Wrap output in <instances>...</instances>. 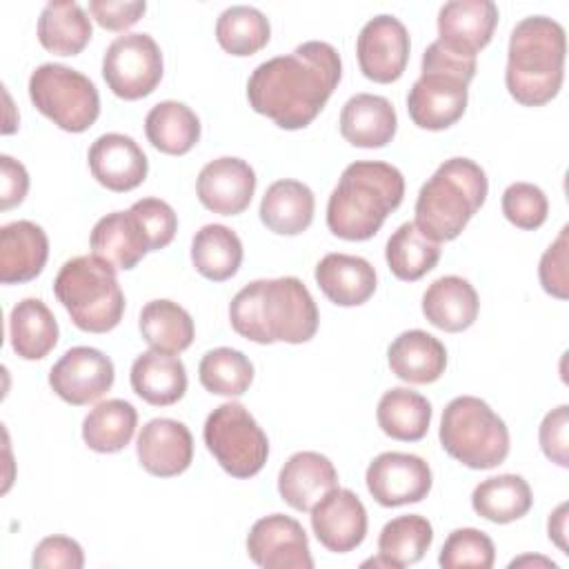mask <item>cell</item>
Segmentation results:
<instances>
[{
	"mask_svg": "<svg viewBox=\"0 0 569 569\" xmlns=\"http://www.w3.org/2000/svg\"><path fill=\"white\" fill-rule=\"evenodd\" d=\"M249 558L264 569H311L313 558L302 525L284 513H271L253 522L247 536Z\"/></svg>",
	"mask_w": 569,
	"mask_h": 569,
	"instance_id": "9a60e30c",
	"label": "cell"
},
{
	"mask_svg": "<svg viewBox=\"0 0 569 569\" xmlns=\"http://www.w3.org/2000/svg\"><path fill=\"white\" fill-rule=\"evenodd\" d=\"M502 213L513 227L533 231L545 224L549 213V200L538 184L511 182L502 191Z\"/></svg>",
	"mask_w": 569,
	"mask_h": 569,
	"instance_id": "7bdbcfd3",
	"label": "cell"
},
{
	"mask_svg": "<svg viewBox=\"0 0 569 569\" xmlns=\"http://www.w3.org/2000/svg\"><path fill=\"white\" fill-rule=\"evenodd\" d=\"M49 258V238L31 220H13L0 229V282H29L44 269Z\"/></svg>",
	"mask_w": 569,
	"mask_h": 569,
	"instance_id": "44dd1931",
	"label": "cell"
},
{
	"mask_svg": "<svg viewBox=\"0 0 569 569\" xmlns=\"http://www.w3.org/2000/svg\"><path fill=\"white\" fill-rule=\"evenodd\" d=\"M549 540L560 547V551L567 553V502H560L556 511L549 516Z\"/></svg>",
	"mask_w": 569,
	"mask_h": 569,
	"instance_id": "f907efd6",
	"label": "cell"
},
{
	"mask_svg": "<svg viewBox=\"0 0 569 569\" xmlns=\"http://www.w3.org/2000/svg\"><path fill=\"white\" fill-rule=\"evenodd\" d=\"M378 427L393 440L418 442L431 425V402L407 387H393L382 393L376 409Z\"/></svg>",
	"mask_w": 569,
	"mask_h": 569,
	"instance_id": "1f68e13d",
	"label": "cell"
},
{
	"mask_svg": "<svg viewBox=\"0 0 569 569\" xmlns=\"http://www.w3.org/2000/svg\"><path fill=\"white\" fill-rule=\"evenodd\" d=\"M496 562V547L493 540L473 527L453 529L438 556V565L442 569H460V567H473V569H491Z\"/></svg>",
	"mask_w": 569,
	"mask_h": 569,
	"instance_id": "b9f144b4",
	"label": "cell"
},
{
	"mask_svg": "<svg viewBox=\"0 0 569 569\" xmlns=\"http://www.w3.org/2000/svg\"><path fill=\"white\" fill-rule=\"evenodd\" d=\"M567 231L569 227L565 224L558 233V238L547 247V251L540 258L538 264V278L542 289L558 298V300H567L569 296V276H567Z\"/></svg>",
	"mask_w": 569,
	"mask_h": 569,
	"instance_id": "f6af8a7d",
	"label": "cell"
},
{
	"mask_svg": "<svg viewBox=\"0 0 569 569\" xmlns=\"http://www.w3.org/2000/svg\"><path fill=\"white\" fill-rule=\"evenodd\" d=\"M53 293L80 331L107 333L122 320L124 293L116 269L98 256L67 260L53 280Z\"/></svg>",
	"mask_w": 569,
	"mask_h": 569,
	"instance_id": "52a82bcc",
	"label": "cell"
},
{
	"mask_svg": "<svg viewBox=\"0 0 569 569\" xmlns=\"http://www.w3.org/2000/svg\"><path fill=\"white\" fill-rule=\"evenodd\" d=\"M136 456L142 469L151 476H180L193 460L191 431L180 420L153 418L138 433Z\"/></svg>",
	"mask_w": 569,
	"mask_h": 569,
	"instance_id": "d6986e66",
	"label": "cell"
},
{
	"mask_svg": "<svg viewBox=\"0 0 569 569\" xmlns=\"http://www.w3.org/2000/svg\"><path fill=\"white\" fill-rule=\"evenodd\" d=\"M147 11V2L142 0H129V2H116V0H91L89 13L91 18L109 31H124L133 27Z\"/></svg>",
	"mask_w": 569,
	"mask_h": 569,
	"instance_id": "c3c4849f",
	"label": "cell"
},
{
	"mask_svg": "<svg viewBox=\"0 0 569 569\" xmlns=\"http://www.w3.org/2000/svg\"><path fill=\"white\" fill-rule=\"evenodd\" d=\"M367 489L382 507H402L427 498L433 485L429 465L405 451H385L376 456L365 473Z\"/></svg>",
	"mask_w": 569,
	"mask_h": 569,
	"instance_id": "4fadbf2b",
	"label": "cell"
},
{
	"mask_svg": "<svg viewBox=\"0 0 569 569\" xmlns=\"http://www.w3.org/2000/svg\"><path fill=\"white\" fill-rule=\"evenodd\" d=\"M567 36L558 20L547 16L522 18L509 36L505 84L525 107L553 100L565 80Z\"/></svg>",
	"mask_w": 569,
	"mask_h": 569,
	"instance_id": "277c9868",
	"label": "cell"
},
{
	"mask_svg": "<svg viewBox=\"0 0 569 569\" xmlns=\"http://www.w3.org/2000/svg\"><path fill=\"white\" fill-rule=\"evenodd\" d=\"M162 51L149 33L118 36L102 56V78L122 100H140L160 84Z\"/></svg>",
	"mask_w": 569,
	"mask_h": 569,
	"instance_id": "8fae6325",
	"label": "cell"
},
{
	"mask_svg": "<svg viewBox=\"0 0 569 569\" xmlns=\"http://www.w3.org/2000/svg\"><path fill=\"white\" fill-rule=\"evenodd\" d=\"M31 565L36 569H82L84 551L73 538L47 536L36 545Z\"/></svg>",
	"mask_w": 569,
	"mask_h": 569,
	"instance_id": "bcb514c9",
	"label": "cell"
},
{
	"mask_svg": "<svg viewBox=\"0 0 569 569\" xmlns=\"http://www.w3.org/2000/svg\"><path fill=\"white\" fill-rule=\"evenodd\" d=\"M202 438L216 462L233 478L256 476L269 456L267 433L240 402L216 407L204 420Z\"/></svg>",
	"mask_w": 569,
	"mask_h": 569,
	"instance_id": "30bf717a",
	"label": "cell"
},
{
	"mask_svg": "<svg viewBox=\"0 0 569 569\" xmlns=\"http://www.w3.org/2000/svg\"><path fill=\"white\" fill-rule=\"evenodd\" d=\"M256 191V171L236 156H222L207 162L196 180V193L202 207L220 216L242 213Z\"/></svg>",
	"mask_w": 569,
	"mask_h": 569,
	"instance_id": "e0dca14e",
	"label": "cell"
},
{
	"mask_svg": "<svg viewBox=\"0 0 569 569\" xmlns=\"http://www.w3.org/2000/svg\"><path fill=\"white\" fill-rule=\"evenodd\" d=\"M385 258L398 280L413 282L427 276L440 260V242L427 238L416 222H402L387 240Z\"/></svg>",
	"mask_w": 569,
	"mask_h": 569,
	"instance_id": "74e56055",
	"label": "cell"
},
{
	"mask_svg": "<svg viewBox=\"0 0 569 569\" xmlns=\"http://www.w3.org/2000/svg\"><path fill=\"white\" fill-rule=\"evenodd\" d=\"M58 322L40 298H22L9 313L11 349L24 360H42L58 345Z\"/></svg>",
	"mask_w": 569,
	"mask_h": 569,
	"instance_id": "f546056e",
	"label": "cell"
},
{
	"mask_svg": "<svg viewBox=\"0 0 569 569\" xmlns=\"http://www.w3.org/2000/svg\"><path fill=\"white\" fill-rule=\"evenodd\" d=\"M489 191L485 169L471 158H449L420 187L416 227L433 242H449L462 233Z\"/></svg>",
	"mask_w": 569,
	"mask_h": 569,
	"instance_id": "5b68a950",
	"label": "cell"
},
{
	"mask_svg": "<svg viewBox=\"0 0 569 569\" xmlns=\"http://www.w3.org/2000/svg\"><path fill=\"white\" fill-rule=\"evenodd\" d=\"M229 320L233 331L251 342L302 345L316 336L320 313L305 282L282 276L244 284L231 298Z\"/></svg>",
	"mask_w": 569,
	"mask_h": 569,
	"instance_id": "7a4b0ae2",
	"label": "cell"
},
{
	"mask_svg": "<svg viewBox=\"0 0 569 569\" xmlns=\"http://www.w3.org/2000/svg\"><path fill=\"white\" fill-rule=\"evenodd\" d=\"M400 169L380 160H358L345 167L327 202V227L342 240L373 238L387 216L402 204Z\"/></svg>",
	"mask_w": 569,
	"mask_h": 569,
	"instance_id": "3957f363",
	"label": "cell"
},
{
	"mask_svg": "<svg viewBox=\"0 0 569 569\" xmlns=\"http://www.w3.org/2000/svg\"><path fill=\"white\" fill-rule=\"evenodd\" d=\"M191 262L207 280H229L242 264V242L224 224H204L191 240Z\"/></svg>",
	"mask_w": 569,
	"mask_h": 569,
	"instance_id": "8d00e7d4",
	"label": "cell"
},
{
	"mask_svg": "<svg viewBox=\"0 0 569 569\" xmlns=\"http://www.w3.org/2000/svg\"><path fill=\"white\" fill-rule=\"evenodd\" d=\"M533 505L531 487L522 476L500 473L476 485L471 493L473 511L496 525L520 520Z\"/></svg>",
	"mask_w": 569,
	"mask_h": 569,
	"instance_id": "d6a6232c",
	"label": "cell"
},
{
	"mask_svg": "<svg viewBox=\"0 0 569 569\" xmlns=\"http://www.w3.org/2000/svg\"><path fill=\"white\" fill-rule=\"evenodd\" d=\"M138 327L144 342L153 351H162L171 356L189 349L196 336V327L189 311L167 298L147 302L140 311Z\"/></svg>",
	"mask_w": 569,
	"mask_h": 569,
	"instance_id": "e575fe53",
	"label": "cell"
},
{
	"mask_svg": "<svg viewBox=\"0 0 569 569\" xmlns=\"http://www.w3.org/2000/svg\"><path fill=\"white\" fill-rule=\"evenodd\" d=\"M342 76L340 53L322 40H307L287 56L260 62L247 80V100L280 129H305L325 109Z\"/></svg>",
	"mask_w": 569,
	"mask_h": 569,
	"instance_id": "6da1fadb",
	"label": "cell"
},
{
	"mask_svg": "<svg viewBox=\"0 0 569 569\" xmlns=\"http://www.w3.org/2000/svg\"><path fill=\"white\" fill-rule=\"evenodd\" d=\"M311 529L325 549L353 551L367 536V509L351 489L336 487L311 507Z\"/></svg>",
	"mask_w": 569,
	"mask_h": 569,
	"instance_id": "2e32d148",
	"label": "cell"
},
{
	"mask_svg": "<svg viewBox=\"0 0 569 569\" xmlns=\"http://www.w3.org/2000/svg\"><path fill=\"white\" fill-rule=\"evenodd\" d=\"M89 244L93 256L122 271L133 269L149 253L144 231L129 209L102 216L91 229Z\"/></svg>",
	"mask_w": 569,
	"mask_h": 569,
	"instance_id": "484cf974",
	"label": "cell"
},
{
	"mask_svg": "<svg viewBox=\"0 0 569 569\" xmlns=\"http://www.w3.org/2000/svg\"><path fill=\"white\" fill-rule=\"evenodd\" d=\"M476 76V58L458 56L433 40L420 62V78L407 93V111L416 127L442 131L456 124L469 100V82Z\"/></svg>",
	"mask_w": 569,
	"mask_h": 569,
	"instance_id": "8992f818",
	"label": "cell"
},
{
	"mask_svg": "<svg viewBox=\"0 0 569 569\" xmlns=\"http://www.w3.org/2000/svg\"><path fill=\"white\" fill-rule=\"evenodd\" d=\"M398 129V116L393 104L385 96L356 93L340 111L342 138L362 149H378L393 140Z\"/></svg>",
	"mask_w": 569,
	"mask_h": 569,
	"instance_id": "603a6c76",
	"label": "cell"
},
{
	"mask_svg": "<svg viewBox=\"0 0 569 569\" xmlns=\"http://www.w3.org/2000/svg\"><path fill=\"white\" fill-rule=\"evenodd\" d=\"M525 565H540V567H551V569L558 567L553 560L542 558V556H520V558H516V560L509 562L511 569H513V567H525Z\"/></svg>",
	"mask_w": 569,
	"mask_h": 569,
	"instance_id": "816d5d0a",
	"label": "cell"
},
{
	"mask_svg": "<svg viewBox=\"0 0 569 569\" xmlns=\"http://www.w3.org/2000/svg\"><path fill=\"white\" fill-rule=\"evenodd\" d=\"M409 31L389 13H380L365 22L356 40L358 67L365 78L389 84L396 82L409 62Z\"/></svg>",
	"mask_w": 569,
	"mask_h": 569,
	"instance_id": "7c38bea8",
	"label": "cell"
},
{
	"mask_svg": "<svg viewBox=\"0 0 569 569\" xmlns=\"http://www.w3.org/2000/svg\"><path fill=\"white\" fill-rule=\"evenodd\" d=\"M198 378L209 393L236 398L249 391L253 382V365L238 349L216 347L202 356Z\"/></svg>",
	"mask_w": 569,
	"mask_h": 569,
	"instance_id": "60d3db41",
	"label": "cell"
},
{
	"mask_svg": "<svg viewBox=\"0 0 569 569\" xmlns=\"http://www.w3.org/2000/svg\"><path fill=\"white\" fill-rule=\"evenodd\" d=\"M567 429H569V407L567 405L551 409L542 418L540 429H538V440H540L542 453L558 467H569Z\"/></svg>",
	"mask_w": 569,
	"mask_h": 569,
	"instance_id": "7dc6e473",
	"label": "cell"
},
{
	"mask_svg": "<svg viewBox=\"0 0 569 569\" xmlns=\"http://www.w3.org/2000/svg\"><path fill=\"white\" fill-rule=\"evenodd\" d=\"M271 38L269 18L249 4L227 7L216 20V40L231 56H253Z\"/></svg>",
	"mask_w": 569,
	"mask_h": 569,
	"instance_id": "ab89813d",
	"label": "cell"
},
{
	"mask_svg": "<svg viewBox=\"0 0 569 569\" xmlns=\"http://www.w3.org/2000/svg\"><path fill=\"white\" fill-rule=\"evenodd\" d=\"M131 389L153 407L176 405L187 391V369L180 358L162 351H144L131 365Z\"/></svg>",
	"mask_w": 569,
	"mask_h": 569,
	"instance_id": "f1b7e54d",
	"label": "cell"
},
{
	"mask_svg": "<svg viewBox=\"0 0 569 569\" xmlns=\"http://www.w3.org/2000/svg\"><path fill=\"white\" fill-rule=\"evenodd\" d=\"M442 449L469 469H493L509 456L505 420L476 396L453 398L440 420Z\"/></svg>",
	"mask_w": 569,
	"mask_h": 569,
	"instance_id": "ba28073f",
	"label": "cell"
},
{
	"mask_svg": "<svg viewBox=\"0 0 569 569\" xmlns=\"http://www.w3.org/2000/svg\"><path fill=\"white\" fill-rule=\"evenodd\" d=\"M0 180H2V196L0 207L7 211L16 204H20L29 191V173L22 162L13 160L11 156H0Z\"/></svg>",
	"mask_w": 569,
	"mask_h": 569,
	"instance_id": "681fc988",
	"label": "cell"
},
{
	"mask_svg": "<svg viewBox=\"0 0 569 569\" xmlns=\"http://www.w3.org/2000/svg\"><path fill=\"white\" fill-rule=\"evenodd\" d=\"M116 371L109 356L93 347H71L49 371V387L73 407L100 400L113 385Z\"/></svg>",
	"mask_w": 569,
	"mask_h": 569,
	"instance_id": "5bb4252c",
	"label": "cell"
},
{
	"mask_svg": "<svg viewBox=\"0 0 569 569\" xmlns=\"http://www.w3.org/2000/svg\"><path fill=\"white\" fill-rule=\"evenodd\" d=\"M138 411L122 398L98 402L82 420V440L91 451L116 453L124 449L136 431Z\"/></svg>",
	"mask_w": 569,
	"mask_h": 569,
	"instance_id": "d590c367",
	"label": "cell"
},
{
	"mask_svg": "<svg viewBox=\"0 0 569 569\" xmlns=\"http://www.w3.org/2000/svg\"><path fill=\"white\" fill-rule=\"evenodd\" d=\"M320 291L338 307L365 305L378 284L376 269L369 260L351 253H327L316 264Z\"/></svg>",
	"mask_w": 569,
	"mask_h": 569,
	"instance_id": "cb8c5ba5",
	"label": "cell"
},
{
	"mask_svg": "<svg viewBox=\"0 0 569 569\" xmlns=\"http://www.w3.org/2000/svg\"><path fill=\"white\" fill-rule=\"evenodd\" d=\"M129 211L142 227L144 238L149 242V251H160L173 240L178 231V216L169 202L160 198H142L136 200L129 207Z\"/></svg>",
	"mask_w": 569,
	"mask_h": 569,
	"instance_id": "ee69618b",
	"label": "cell"
},
{
	"mask_svg": "<svg viewBox=\"0 0 569 569\" xmlns=\"http://www.w3.org/2000/svg\"><path fill=\"white\" fill-rule=\"evenodd\" d=\"M387 362L393 376L411 385L436 382L447 369V349L445 345L422 331L409 329L402 331L387 349Z\"/></svg>",
	"mask_w": 569,
	"mask_h": 569,
	"instance_id": "d4e9b609",
	"label": "cell"
},
{
	"mask_svg": "<svg viewBox=\"0 0 569 569\" xmlns=\"http://www.w3.org/2000/svg\"><path fill=\"white\" fill-rule=\"evenodd\" d=\"M433 542V527L420 513H407L389 520L378 536V553L385 556L391 569L409 567L422 560Z\"/></svg>",
	"mask_w": 569,
	"mask_h": 569,
	"instance_id": "f35d334b",
	"label": "cell"
},
{
	"mask_svg": "<svg viewBox=\"0 0 569 569\" xmlns=\"http://www.w3.org/2000/svg\"><path fill=\"white\" fill-rule=\"evenodd\" d=\"M29 98L42 116L69 133L87 131L100 116L96 84L67 64L44 62L36 67L29 76Z\"/></svg>",
	"mask_w": 569,
	"mask_h": 569,
	"instance_id": "9c48e42d",
	"label": "cell"
},
{
	"mask_svg": "<svg viewBox=\"0 0 569 569\" xmlns=\"http://www.w3.org/2000/svg\"><path fill=\"white\" fill-rule=\"evenodd\" d=\"M336 487L338 471L333 462L318 451L289 456L278 473V493L296 511H311V507Z\"/></svg>",
	"mask_w": 569,
	"mask_h": 569,
	"instance_id": "7402d4cb",
	"label": "cell"
},
{
	"mask_svg": "<svg viewBox=\"0 0 569 569\" xmlns=\"http://www.w3.org/2000/svg\"><path fill=\"white\" fill-rule=\"evenodd\" d=\"M91 18L78 2H47L38 18V40L56 56H76L91 40Z\"/></svg>",
	"mask_w": 569,
	"mask_h": 569,
	"instance_id": "836d02e7",
	"label": "cell"
},
{
	"mask_svg": "<svg viewBox=\"0 0 569 569\" xmlns=\"http://www.w3.org/2000/svg\"><path fill=\"white\" fill-rule=\"evenodd\" d=\"M313 191L300 180H276L267 187L260 200L262 224L278 236H298L313 220Z\"/></svg>",
	"mask_w": 569,
	"mask_h": 569,
	"instance_id": "83f0119b",
	"label": "cell"
},
{
	"mask_svg": "<svg viewBox=\"0 0 569 569\" xmlns=\"http://www.w3.org/2000/svg\"><path fill=\"white\" fill-rule=\"evenodd\" d=\"M91 176L109 191H131L144 182L149 160L140 144L124 133H102L87 153Z\"/></svg>",
	"mask_w": 569,
	"mask_h": 569,
	"instance_id": "ffe728a7",
	"label": "cell"
},
{
	"mask_svg": "<svg viewBox=\"0 0 569 569\" xmlns=\"http://www.w3.org/2000/svg\"><path fill=\"white\" fill-rule=\"evenodd\" d=\"M147 140L167 156H184L200 140V118L178 100L153 104L144 118Z\"/></svg>",
	"mask_w": 569,
	"mask_h": 569,
	"instance_id": "4dcf8cb0",
	"label": "cell"
},
{
	"mask_svg": "<svg viewBox=\"0 0 569 569\" xmlns=\"http://www.w3.org/2000/svg\"><path fill=\"white\" fill-rule=\"evenodd\" d=\"M480 300L473 284L460 276H442L422 293L425 318L449 333L469 329L478 318Z\"/></svg>",
	"mask_w": 569,
	"mask_h": 569,
	"instance_id": "4316f807",
	"label": "cell"
},
{
	"mask_svg": "<svg viewBox=\"0 0 569 569\" xmlns=\"http://www.w3.org/2000/svg\"><path fill=\"white\" fill-rule=\"evenodd\" d=\"M498 7L491 0H451L438 11V42L465 58H476L491 42Z\"/></svg>",
	"mask_w": 569,
	"mask_h": 569,
	"instance_id": "ac0fdd59",
	"label": "cell"
}]
</instances>
